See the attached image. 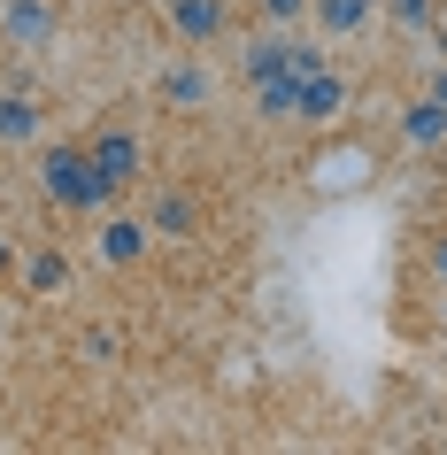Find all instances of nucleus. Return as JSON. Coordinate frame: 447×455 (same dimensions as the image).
Returning <instances> with one entry per match:
<instances>
[{
    "instance_id": "1",
    "label": "nucleus",
    "mask_w": 447,
    "mask_h": 455,
    "mask_svg": "<svg viewBox=\"0 0 447 455\" xmlns=\"http://www.w3.org/2000/svg\"><path fill=\"white\" fill-rule=\"evenodd\" d=\"M39 178H47V193L62 209H108V201H116V178H100V163L77 155V147H54Z\"/></svg>"
},
{
    "instance_id": "2",
    "label": "nucleus",
    "mask_w": 447,
    "mask_h": 455,
    "mask_svg": "<svg viewBox=\"0 0 447 455\" xmlns=\"http://www.w3.org/2000/svg\"><path fill=\"white\" fill-rule=\"evenodd\" d=\"M0 31H8L16 47H47L54 39V8L47 0H0Z\"/></svg>"
},
{
    "instance_id": "3",
    "label": "nucleus",
    "mask_w": 447,
    "mask_h": 455,
    "mask_svg": "<svg viewBox=\"0 0 447 455\" xmlns=\"http://www.w3.org/2000/svg\"><path fill=\"white\" fill-rule=\"evenodd\" d=\"M93 163H100V178L132 186V178H140V140H132V132H100V140H93Z\"/></svg>"
},
{
    "instance_id": "4",
    "label": "nucleus",
    "mask_w": 447,
    "mask_h": 455,
    "mask_svg": "<svg viewBox=\"0 0 447 455\" xmlns=\"http://www.w3.org/2000/svg\"><path fill=\"white\" fill-rule=\"evenodd\" d=\"M339 108H347V85H339V77H331V70L301 77V108H293V116H308V124H324V116H339Z\"/></svg>"
},
{
    "instance_id": "5",
    "label": "nucleus",
    "mask_w": 447,
    "mask_h": 455,
    "mask_svg": "<svg viewBox=\"0 0 447 455\" xmlns=\"http://www.w3.org/2000/svg\"><path fill=\"white\" fill-rule=\"evenodd\" d=\"M170 24L186 31V39H216V31H224V0H178Z\"/></svg>"
},
{
    "instance_id": "6",
    "label": "nucleus",
    "mask_w": 447,
    "mask_h": 455,
    "mask_svg": "<svg viewBox=\"0 0 447 455\" xmlns=\"http://www.w3.org/2000/svg\"><path fill=\"white\" fill-rule=\"evenodd\" d=\"M401 132H409V147H440V140H447V100H440V93H432V100H417Z\"/></svg>"
},
{
    "instance_id": "7",
    "label": "nucleus",
    "mask_w": 447,
    "mask_h": 455,
    "mask_svg": "<svg viewBox=\"0 0 447 455\" xmlns=\"http://www.w3.org/2000/svg\"><path fill=\"white\" fill-rule=\"evenodd\" d=\"M316 16H324V31L331 39H347V31H363L371 24V0H308Z\"/></svg>"
},
{
    "instance_id": "8",
    "label": "nucleus",
    "mask_w": 447,
    "mask_h": 455,
    "mask_svg": "<svg viewBox=\"0 0 447 455\" xmlns=\"http://www.w3.org/2000/svg\"><path fill=\"white\" fill-rule=\"evenodd\" d=\"M100 255H108V263H140L147 255V224H132V216L108 224V232H100Z\"/></svg>"
},
{
    "instance_id": "9",
    "label": "nucleus",
    "mask_w": 447,
    "mask_h": 455,
    "mask_svg": "<svg viewBox=\"0 0 447 455\" xmlns=\"http://www.w3.org/2000/svg\"><path fill=\"white\" fill-rule=\"evenodd\" d=\"M255 100H262V116H293L301 108V77H262Z\"/></svg>"
},
{
    "instance_id": "10",
    "label": "nucleus",
    "mask_w": 447,
    "mask_h": 455,
    "mask_svg": "<svg viewBox=\"0 0 447 455\" xmlns=\"http://www.w3.org/2000/svg\"><path fill=\"white\" fill-rule=\"evenodd\" d=\"M163 93L178 100V108H201V100H209V77H201V70L186 62V70H170V77H163Z\"/></svg>"
},
{
    "instance_id": "11",
    "label": "nucleus",
    "mask_w": 447,
    "mask_h": 455,
    "mask_svg": "<svg viewBox=\"0 0 447 455\" xmlns=\"http://www.w3.org/2000/svg\"><path fill=\"white\" fill-rule=\"evenodd\" d=\"M31 132H39V108H31V100H0V140H31Z\"/></svg>"
},
{
    "instance_id": "12",
    "label": "nucleus",
    "mask_w": 447,
    "mask_h": 455,
    "mask_svg": "<svg viewBox=\"0 0 447 455\" xmlns=\"http://www.w3.org/2000/svg\"><path fill=\"white\" fill-rule=\"evenodd\" d=\"M247 77H285V39H255V47H247Z\"/></svg>"
},
{
    "instance_id": "13",
    "label": "nucleus",
    "mask_w": 447,
    "mask_h": 455,
    "mask_svg": "<svg viewBox=\"0 0 447 455\" xmlns=\"http://www.w3.org/2000/svg\"><path fill=\"white\" fill-rule=\"evenodd\" d=\"M394 24L401 31H432V0H394Z\"/></svg>"
},
{
    "instance_id": "14",
    "label": "nucleus",
    "mask_w": 447,
    "mask_h": 455,
    "mask_svg": "<svg viewBox=\"0 0 447 455\" xmlns=\"http://www.w3.org/2000/svg\"><path fill=\"white\" fill-rule=\"evenodd\" d=\"M155 224H163V232H186V224H193V209H186V201H178V193H170L163 209H155Z\"/></svg>"
},
{
    "instance_id": "15",
    "label": "nucleus",
    "mask_w": 447,
    "mask_h": 455,
    "mask_svg": "<svg viewBox=\"0 0 447 455\" xmlns=\"http://www.w3.org/2000/svg\"><path fill=\"white\" fill-rule=\"evenodd\" d=\"M31 286H39V293L62 286V255H39V263H31Z\"/></svg>"
},
{
    "instance_id": "16",
    "label": "nucleus",
    "mask_w": 447,
    "mask_h": 455,
    "mask_svg": "<svg viewBox=\"0 0 447 455\" xmlns=\"http://www.w3.org/2000/svg\"><path fill=\"white\" fill-rule=\"evenodd\" d=\"M262 16L270 24H293V16H308V0H262Z\"/></svg>"
},
{
    "instance_id": "17",
    "label": "nucleus",
    "mask_w": 447,
    "mask_h": 455,
    "mask_svg": "<svg viewBox=\"0 0 447 455\" xmlns=\"http://www.w3.org/2000/svg\"><path fill=\"white\" fill-rule=\"evenodd\" d=\"M432 278H440V286H447V240L432 247Z\"/></svg>"
},
{
    "instance_id": "18",
    "label": "nucleus",
    "mask_w": 447,
    "mask_h": 455,
    "mask_svg": "<svg viewBox=\"0 0 447 455\" xmlns=\"http://www.w3.org/2000/svg\"><path fill=\"white\" fill-rule=\"evenodd\" d=\"M0 270H8V240H0Z\"/></svg>"
},
{
    "instance_id": "19",
    "label": "nucleus",
    "mask_w": 447,
    "mask_h": 455,
    "mask_svg": "<svg viewBox=\"0 0 447 455\" xmlns=\"http://www.w3.org/2000/svg\"><path fill=\"white\" fill-rule=\"evenodd\" d=\"M163 8H178V0H163Z\"/></svg>"
},
{
    "instance_id": "20",
    "label": "nucleus",
    "mask_w": 447,
    "mask_h": 455,
    "mask_svg": "<svg viewBox=\"0 0 447 455\" xmlns=\"http://www.w3.org/2000/svg\"><path fill=\"white\" fill-rule=\"evenodd\" d=\"M440 316H447V309H440Z\"/></svg>"
}]
</instances>
